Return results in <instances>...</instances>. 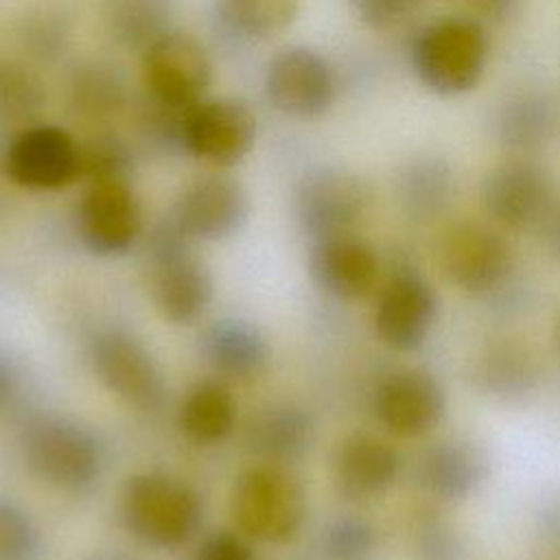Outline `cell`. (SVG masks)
Returning <instances> with one entry per match:
<instances>
[{
    "label": "cell",
    "mask_w": 560,
    "mask_h": 560,
    "mask_svg": "<svg viewBox=\"0 0 560 560\" xmlns=\"http://www.w3.org/2000/svg\"><path fill=\"white\" fill-rule=\"evenodd\" d=\"M416 79L440 96L472 90L488 63V35L477 20L446 15L424 24L409 50Z\"/></svg>",
    "instance_id": "6da1fadb"
},
{
    "label": "cell",
    "mask_w": 560,
    "mask_h": 560,
    "mask_svg": "<svg viewBox=\"0 0 560 560\" xmlns=\"http://www.w3.org/2000/svg\"><path fill=\"white\" fill-rule=\"evenodd\" d=\"M230 510L236 527L262 542H289L298 536L306 501L300 483L280 466H254L238 475Z\"/></svg>",
    "instance_id": "7a4b0ae2"
},
{
    "label": "cell",
    "mask_w": 560,
    "mask_h": 560,
    "mask_svg": "<svg viewBox=\"0 0 560 560\" xmlns=\"http://www.w3.org/2000/svg\"><path fill=\"white\" fill-rule=\"evenodd\" d=\"M201 512L197 490L160 472L136 475L122 490V518L149 545L175 547L186 542L197 532Z\"/></svg>",
    "instance_id": "3957f363"
},
{
    "label": "cell",
    "mask_w": 560,
    "mask_h": 560,
    "mask_svg": "<svg viewBox=\"0 0 560 560\" xmlns=\"http://www.w3.org/2000/svg\"><path fill=\"white\" fill-rule=\"evenodd\" d=\"M22 453L31 472L59 490H83L101 472L96 438L63 416L33 418L22 433Z\"/></svg>",
    "instance_id": "277c9868"
},
{
    "label": "cell",
    "mask_w": 560,
    "mask_h": 560,
    "mask_svg": "<svg viewBox=\"0 0 560 560\" xmlns=\"http://www.w3.org/2000/svg\"><path fill=\"white\" fill-rule=\"evenodd\" d=\"M188 241L173 223L151 238V295L160 315L173 324H192L212 298V280Z\"/></svg>",
    "instance_id": "5b68a950"
},
{
    "label": "cell",
    "mask_w": 560,
    "mask_h": 560,
    "mask_svg": "<svg viewBox=\"0 0 560 560\" xmlns=\"http://www.w3.org/2000/svg\"><path fill=\"white\" fill-rule=\"evenodd\" d=\"M142 52L144 85L153 101L177 109H190L203 101L212 63L195 37L168 31Z\"/></svg>",
    "instance_id": "8992f818"
},
{
    "label": "cell",
    "mask_w": 560,
    "mask_h": 560,
    "mask_svg": "<svg viewBox=\"0 0 560 560\" xmlns=\"http://www.w3.org/2000/svg\"><path fill=\"white\" fill-rule=\"evenodd\" d=\"M440 262L453 284L479 295L508 280L514 254L497 230L477 221H459L440 241Z\"/></svg>",
    "instance_id": "52a82bcc"
},
{
    "label": "cell",
    "mask_w": 560,
    "mask_h": 560,
    "mask_svg": "<svg viewBox=\"0 0 560 560\" xmlns=\"http://www.w3.org/2000/svg\"><path fill=\"white\" fill-rule=\"evenodd\" d=\"M256 140V114L241 98L201 101L186 112L182 149L214 166L241 162Z\"/></svg>",
    "instance_id": "ba28073f"
},
{
    "label": "cell",
    "mask_w": 560,
    "mask_h": 560,
    "mask_svg": "<svg viewBox=\"0 0 560 560\" xmlns=\"http://www.w3.org/2000/svg\"><path fill=\"white\" fill-rule=\"evenodd\" d=\"M365 184L341 168H317L304 175L295 195L302 228L315 238L352 234L368 210Z\"/></svg>",
    "instance_id": "9c48e42d"
},
{
    "label": "cell",
    "mask_w": 560,
    "mask_h": 560,
    "mask_svg": "<svg viewBox=\"0 0 560 560\" xmlns=\"http://www.w3.org/2000/svg\"><path fill=\"white\" fill-rule=\"evenodd\" d=\"M337 83L330 63L315 50L293 46L280 50L265 74L269 103L293 118H315L330 109Z\"/></svg>",
    "instance_id": "30bf717a"
},
{
    "label": "cell",
    "mask_w": 560,
    "mask_h": 560,
    "mask_svg": "<svg viewBox=\"0 0 560 560\" xmlns=\"http://www.w3.org/2000/svg\"><path fill=\"white\" fill-rule=\"evenodd\" d=\"M4 175L31 190H57L79 179V142L61 127L20 131L4 151Z\"/></svg>",
    "instance_id": "8fae6325"
},
{
    "label": "cell",
    "mask_w": 560,
    "mask_h": 560,
    "mask_svg": "<svg viewBox=\"0 0 560 560\" xmlns=\"http://www.w3.org/2000/svg\"><path fill=\"white\" fill-rule=\"evenodd\" d=\"M479 199L490 219L505 228L540 223L553 203L551 179L536 162L510 160L486 173Z\"/></svg>",
    "instance_id": "7c38bea8"
},
{
    "label": "cell",
    "mask_w": 560,
    "mask_h": 560,
    "mask_svg": "<svg viewBox=\"0 0 560 560\" xmlns=\"http://www.w3.org/2000/svg\"><path fill=\"white\" fill-rule=\"evenodd\" d=\"M142 208L129 182H94L77 208L81 243L101 256L125 252L140 234Z\"/></svg>",
    "instance_id": "4fadbf2b"
},
{
    "label": "cell",
    "mask_w": 560,
    "mask_h": 560,
    "mask_svg": "<svg viewBox=\"0 0 560 560\" xmlns=\"http://www.w3.org/2000/svg\"><path fill=\"white\" fill-rule=\"evenodd\" d=\"M92 365L109 392L122 400L155 409L164 396L162 374L149 350L122 330H103L90 348Z\"/></svg>",
    "instance_id": "5bb4252c"
},
{
    "label": "cell",
    "mask_w": 560,
    "mask_h": 560,
    "mask_svg": "<svg viewBox=\"0 0 560 560\" xmlns=\"http://www.w3.org/2000/svg\"><path fill=\"white\" fill-rule=\"evenodd\" d=\"M247 208L245 188L234 177L206 175L184 188L171 223L190 241H219L245 223Z\"/></svg>",
    "instance_id": "9a60e30c"
},
{
    "label": "cell",
    "mask_w": 560,
    "mask_h": 560,
    "mask_svg": "<svg viewBox=\"0 0 560 560\" xmlns=\"http://www.w3.org/2000/svg\"><path fill=\"white\" fill-rule=\"evenodd\" d=\"M435 313L433 287L416 271H398L381 289L374 326L389 348L413 350L427 339Z\"/></svg>",
    "instance_id": "2e32d148"
},
{
    "label": "cell",
    "mask_w": 560,
    "mask_h": 560,
    "mask_svg": "<svg viewBox=\"0 0 560 560\" xmlns=\"http://www.w3.org/2000/svg\"><path fill=\"white\" fill-rule=\"evenodd\" d=\"M374 411L381 424L394 435L420 438L440 422L444 392L429 372H392L374 392Z\"/></svg>",
    "instance_id": "e0dca14e"
},
{
    "label": "cell",
    "mask_w": 560,
    "mask_h": 560,
    "mask_svg": "<svg viewBox=\"0 0 560 560\" xmlns=\"http://www.w3.org/2000/svg\"><path fill=\"white\" fill-rule=\"evenodd\" d=\"M400 457L396 448L378 435H348L332 459V479L341 497L352 501L372 499L385 492L398 477Z\"/></svg>",
    "instance_id": "ac0fdd59"
},
{
    "label": "cell",
    "mask_w": 560,
    "mask_h": 560,
    "mask_svg": "<svg viewBox=\"0 0 560 560\" xmlns=\"http://www.w3.org/2000/svg\"><path fill=\"white\" fill-rule=\"evenodd\" d=\"M311 273L326 293L339 300H359L378 280V258L365 241L352 234L328 236L315 241Z\"/></svg>",
    "instance_id": "d6986e66"
},
{
    "label": "cell",
    "mask_w": 560,
    "mask_h": 560,
    "mask_svg": "<svg viewBox=\"0 0 560 560\" xmlns=\"http://www.w3.org/2000/svg\"><path fill=\"white\" fill-rule=\"evenodd\" d=\"M488 457L464 438H446L429 446L418 464L422 488L442 501L466 499L486 479Z\"/></svg>",
    "instance_id": "ffe728a7"
},
{
    "label": "cell",
    "mask_w": 560,
    "mask_h": 560,
    "mask_svg": "<svg viewBox=\"0 0 560 560\" xmlns=\"http://www.w3.org/2000/svg\"><path fill=\"white\" fill-rule=\"evenodd\" d=\"M313 440V422L308 413L293 405H271L247 424V444L254 453L271 462H289L300 457Z\"/></svg>",
    "instance_id": "44dd1931"
},
{
    "label": "cell",
    "mask_w": 560,
    "mask_h": 560,
    "mask_svg": "<svg viewBox=\"0 0 560 560\" xmlns=\"http://www.w3.org/2000/svg\"><path fill=\"white\" fill-rule=\"evenodd\" d=\"M203 354L219 374L245 378L262 365L265 343L254 326L238 319H221L206 330Z\"/></svg>",
    "instance_id": "7402d4cb"
},
{
    "label": "cell",
    "mask_w": 560,
    "mask_h": 560,
    "mask_svg": "<svg viewBox=\"0 0 560 560\" xmlns=\"http://www.w3.org/2000/svg\"><path fill=\"white\" fill-rule=\"evenodd\" d=\"M105 24L109 35L125 48L147 50L168 33L171 0H105Z\"/></svg>",
    "instance_id": "603a6c76"
},
{
    "label": "cell",
    "mask_w": 560,
    "mask_h": 560,
    "mask_svg": "<svg viewBox=\"0 0 560 560\" xmlns=\"http://www.w3.org/2000/svg\"><path fill=\"white\" fill-rule=\"evenodd\" d=\"M234 416L232 392L219 381H203L188 392L179 409V427L190 440L208 444L232 431Z\"/></svg>",
    "instance_id": "cb8c5ba5"
},
{
    "label": "cell",
    "mask_w": 560,
    "mask_h": 560,
    "mask_svg": "<svg viewBox=\"0 0 560 560\" xmlns=\"http://www.w3.org/2000/svg\"><path fill=\"white\" fill-rule=\"evenodd\" d=\"M556 107L538 94L510 98L497 118L501 142L514 151H532L542 147L556 131Z\"/></svg>",
    "instance_id": "d4e9b609"
},
{
    "label": "cell",
    "mask_w": 560,
    "mask_h": 560,
    "mask_svg": "<svg viewBox=\"0 0 560 560\" xmlns=\"http://www.w3.org/2000/svg\"><path fill=\"white\" fill-rule=\"evenodd\" d=\"M72 105L88 118L101 120L120 112L127 101V83L120 70L107 61H85L70 79Z\"/></svg>",
    "instance_id": "484cf974"
},
{
    "label": "cell",
    "mask_w": 560,
    "mask_h": 560,
    "mask_svg": "<svg viewBox=\"0 0 560 560\" xmlns=\"http://www.w3.org/2000/svg\"><path fill=\"white\" fill-rule=\"evenodd\" d=\"M217 9L230 33L245 39H265L293 22L298 0H219Z\"/></svg>",
    "instance_id": "4316f807"
},
{
    "label": "cell",
    "mask_w": 560,
    "mask_h": 560,
    "mask_svg": "<svg viewBox=\"0 0 560 560\" xmlns=\"http://www.w3.org/2000/svg\"><path fill=\"white\" fill-rule=\"evenodd\" d=\"M402 203L416 217L440 212L453 195V173L440 158L413 160L400 177Z\"/></svg>",
    "instance_id": "83f0119b"
},
{
    "label": "cell",
    "mask_w": 560,
    "mask_h": 560,
    "mask_svg": "<svg viewBox=\"0 0 560 560\" xmlns=\"http://www.w3.org/2000/svg\"><path fill=\"white\" fill-rule=\"evenodd\" d=\"M479 378L488 392L516 396L527 392L536 381V363L527 350L514 343L490 348L479 363Z\"/></svg>",
    "instance_id": "f1b7e54d"
},
{
    "label": "cell",
    "mask_w": 560,
    "mask_h": 560,
    "mask_svg": "<svg viewBox=\"0 0 560 560\" xmlns=\"http://www.w3.org/2000/svg\"><path fill=\"white\" fill-rule=\"evenodd\" d=\"M133 173V158L129 147L112 136L101 133L79 144V175L94 182H129Z\"/></svg>",
    "instance_id": "f546056e"
},
{
    "label": "cell",
    "mask_w": 560,
    "mask_h": 560,
    "mask_svg": "<svg viewBox=\"0 0 560 560\" xmlns=\"http://www.w3.org/2000/svg\"><path fill=\"white\" fill-rule=\"evenodd\" d=\"M44 83L24 63L0 59V120H26L44 105Z\"/></svg>",
    "instance_id": "4dcf8cb0"
},
{
    "label": "cell",
    "mask_w": 560,
    "mask_h": 560,
    "mask_svg": "<svg viewBox=\"0 0 560 560\" xmlns=\"http://www.w3.org/2000/svg\"><path fill=\"white\" fill-rule=\"evenodd\" d=\"M326 547L335 560H372L376 553V532L363 518L343 516L330 525Z\"/></svg>",
    "instance_id": "1f68e13d"
},
{
    "label": "cell",
    "mask_w": 560,
    "mask_h": 560,
    "mask_svg": "<svg viewBox=\"0 0 560 560\" xmlns=\"http://www.w3.org/2000/svg\"><path fill=\"white\" fill-rule=\"evenodd\" d=\"M39 536L31 518L15 505L0 501V560H35Z\"/></svg>",
    "instance_id": "d6a6232c"
},
{
    "label": "cell",
    "mask_w": 560,
    "mask_h": 560,
    "mask_svg": "<svg viewBox=\"0 0 560 560\" xmlns=\"http://www.w3.org/2000/svg\"><path fill=\"white\" fill-rule=\"evenodd\" d=\"M357 18L370 28H389L407 18L418 0H350Z\"/></svg>",
    "instance_id": "836d02e7"
},
{
    "label": "cell",
    "mask_w": 560,
    "mask_h": 560,
    "mask_svg": "<svg viewBox=\"0 0 560 560\" xmlns=\"http://www.w3.org/2000/svg\"><path fill=\"white\" fill-rule=\"evenodd\" d=\"M37 20L31 22V26L24 28V39L26 44L37 52V55H55V50L61 46L66 31L63 26L55 20L57 15H50L48 11L37 13Z\"/></svg>",
    "instance_id": "e575fe53"
},
{
    "label": "cell",
    "mask_w": 560,
    "mask_h": 560,
    "mask_svg": "<svg viewBox=\"0 0 560 560\" xmlns=\"http://www.w3.org/2000/svg\"><path fill=\"white\" fill-rule=\"evenodd\" d=\"M197 560H256V556L238 536L217 532L201 542Z\"/></svg>",
    "instance_id": "d590c367"
},
{
    "label": "cell",
    "mask_w": 560,
    "mask_h": 560,
    "mask_svg": "<svg viewBox=\"0 0 560 560\" xmlns=\"http://www.w3.org/2000/svg\"><path fill=\"white\" fill-rule=\"evenodd\" d=\"M540 225H542V241L547 249L560 260V201H553L549 206Z\"/></svg>",
    "instance_id": "8d00e7d4"
},
{
    "label": "cell",
    "mask_w": 560,
    "mask_h": 560,
    "mask_svg": "<svg viewBox=\"0 0 560 560\" xmlns=\"http://www.w3.org/2000/svg\"><path fill=\"white\" fill-rule=\"evenodd\" d=\"M15 385H18L15 365L11 363V359L7 354L0 352V407L9 400V396L13 394Z\"/></svg>",
    "instance_id": "74e56055"
},
{
    "label": "cell",
    "mask_w": 560,
    "mask_h": 560,
    "mask_svg": "<svg viewBox=\"0 0 560 560\" xmlns=\"http://www.w3.org/2000/svg\"><path fill=\"white\" fill-rule=\"evenodd\" d=\"M483 15L501 20L512 11L514 0H470Z\"/></svg>",
    "instance_id": "f35d334b"
},
{
    "label": "cell",
    "mask_w": 560,
    "mask_h": 560,
    "mask_svg": "<svg viewBox=\"0 0 560 560\" xmlns=\"http://www.w3.org/2000/svg\"><path fill=\"white\" fill-rule=\"evenodd\" d=\"M553 337H556V348H558V354H560V319H558V324H556Z\"/></svg>",
    "instance_id": "ab89813d"
},
{
    "label": "cell",
    "mask_w": 560,
    "mask_h": 560,
    "mask_svg": "<svg viewBox=\"0 0 560 560\" xmlns=\"http://www.w3.org/2000/svg\"><path fill=\"white\" fill-rule=\"evenodd\" d=\"M92 560H120V558H92Z\"/></svg>",
    "instance_id": "60d3db41"
}]
</instances>
